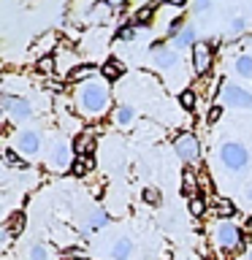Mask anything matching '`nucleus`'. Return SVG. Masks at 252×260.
I'll list each match as a JSON object with an SVG mask.
<instances>
[{
  "label": "nucleus",
  "mask_w": 252,
  "mask_h": 260,
  "mask_svg": "<svg viewBox=\"0 0 252 260\" xmlns=\"http://www.w3.org/2000/svg\"><path fill=\"white\" fill-rule=\"evenodd\" d=\"M193 38H195V32H193L190 27H184V30L174 38V46H176V49H184V46H190V44H193Z\"/></svg>",
  "instance_id": "nucleus-16"
},
{
  "label": "nucleus",
  "mask_w": 252,
  "mask_h": 260,
  "mask_svg": "<svg viewBox=\"0 0 252 260\" xmlns=\"http://www.w3.org/2000/svg\"><path fill=\"white\" fill-rule=\"evenodd\" d=\"M133 36H136L133 27H122V30H119V38H122V41H133Z\"/></svg>",
  "instance_id": "nucleus-30"
},
{
  "label": "nucleus",
  "mask_w": 252,
  "mask_h": 260,
  "mask_svg": "<svg viewBox=\"0 0 252 260\" xmlns=\"http://www.w3.org/2000/svg\"><path fill=\"white\" fill-rule=\"evenodd\" d=\"M152 14H154V8H152V6L138 8V14H136V24H146V19H152Z\"/></svg>",
  "instance_id": "nucleus-23"
},
{
  "label": "nucleus",
  "mask_w": 252,
  "mask_h": 260,
  "mask_svg": "<svg viewBox=\"0 0 252 260\" xmlns=\"http://www.w3.org/2000/svg\"><path fill=\"white\" fill-rule=\"evenodd\" d=\"M106 219H109V217H106L103 211H95L92 219H89V228H101V225H106Z\"/></svg>",
  "instance_id": "nucleus-27"
},
{
  "label": "nucleus",
  "mask_w": 252,
  "mask_h": 260,
  "mask_svg": "<svg viewBox=\"0 0 252 260\" xmlns=\"http://www.w3.org/2000/svg\"><path fill=\"white\" fill-rule=\"evenodd\" d=\"M92 149H95V138H92V133H79L76 141H73V152H76V154H89Z\"/></svg>",
  "instance_id": "nucleus-9"
},
{
  "label": "nucleus",
  "mask_w": 252,
  "mask_h": 260,
  "mask_svg": "<svg viewBox=\"0 0 252 260\" xmlns=\"http://www.w3.org/2000/svg\"><path fill=\"white\" fill-rule=\"evenodd\" d=\"M182 192L184 195H198V179H195L193 171H184L182 174Z\"/></svg>",
  "instance_id": "nucleus-12"
},
{
  "label": "nucleus",
  "mask_w": 252,
  "mask_h": 260,
  "mask_svg": "<svg viewBox=\"0 0 252 260\" xmlns=\"http://www.w3.org/2000/svg\"><path fill=\"white\" fill-rule=\"evenodd\" d=\"M122 71H125V68H122V62H119V60H106V62H103V68H101V73H103V76L109 79V81L119 79V76H122Z\"/></svg>",
  "instance_id": "nucleus-11"
},
{
  "label": "nucleus",
  "mask_w": 252,
  "mask_h": 260,
  "mask_svg": "<svg viewBox=\"0 0 252 260\" xmlns=\"http://www.w3.org/2000/svg\"><path fill=\"white\" fill-rule=\"evenodd\" d=\"M236 68H239L241 76H252V57H239V62H236Z\"/></svg>",
  "instance_id": "nucleus-22"
},
{
  "label": "nucleus",
  "mask_w": 252,
  "mask_h": 260,
  "mask_svg": "<svg viewBox=\"0 0 252 260\" xmlns=\"http://www.w3.org/2000/svg\"><path fill=\"white\" fill-rule=\"evenodd\" d=\"M203 211H206V203H203V198H198V195H190V214H193V217H201Z\"/></svg>",
  "instance_id": "nucleus-19"
},
{
  "label": "nucleus",
  "mask_w": 252,
  "mask_h": 260,
  "mask_svg": "<svg viewBox=\"0 0 252 260\" xmlns=\"http://www.w3.org/2000/svg\"><path fill=\"white\" fill-rule=\"evenodd\" d=\"M174 149L179 152V157L184 162H198L201 157V146H198V138L193 133H179L176 141H174Z\"/></svg>",
  "instance_id": "nucleus-2"
},
{
  "label": "nucleus",
  "mask_w": 252,
  "mask_h": 260,
  "mask_svg": "<svg viewBox=\"0 0 252 260\" xmlns=\"http://www.w3.org/2000/svg\"><path fill=\"white\" fill-rule=\"evenodd\" d=\"M6 160L11 162V166H19V168H24V160H19V157H16V154H14V149H6Z\"/></svg>",
  "instance_id": "nucleus-28"
},
{
  "label": "nucleus",
  "mask_w": 252,
  "mask_h": 260,
  "mask_svg": "<svg viewBox=\"0 0 252 260\" xmlns=\"http://www.w3.org/2000/svg\"><path fill=\"white\" fill-rule=\"evenodd\" d=\"M38 71L46 73V76H49V73H54V60H52V57H41V60H38Z\"/></svg>",
  "instance_id": "nucleus-24"
},
{
  "label": "nucleus",
  "mask_w": 252,
  "mask_h": 260,
  "mask_svg": "<svg viewBox=\"0 0 252 260\" xmlns=\"http://www.w3.org/2000/svg\"><path fill=\"white\" fill-rule=\"evenodd\" d=\"M223 162L231 171H239L247 166V149L241 144H225L223 146Z\"/></svg>",
  "instance_id": "nucleus-4"
},
{
  "label": "nucleus",
  "mask_w": 252,
  "mask_h": 260,
  "mask_svg": "<svg viewBox=\"0 0 252 260\" xmlns=\"http://www.w3.org/2000/svg\"><path fill=\"white\" fill-rule=\"evenodd\" d=\"M179 101H182V106H184V109H193V106H195V92H193V89H184Z\"/></svg>",
  "instance_id": "nucleus-26"
},
{
  "label": "nucleus",
  "mask_w": 252,
  "mask_h": 260,
  "mask_svg": "<svg viewBox=\"0 0 252 260\" xmlns=\"http://www.w3.org/2000/svg\"><path fill=\"white\" fill-rule=\"evenodd\" d=\"M225 98H228V103H233V106H244V109H252V95L247 92V89L236 87V84H225Z\"/></svg>",
  "instance_id": "nucleus-7"
},
{
  "label": "nucleus",
  "mask_w": 252,
  "mask_h": 260,
  "mask_svg": "<svg viewBox=\"0 0 252 260\" xmlns=\"http://www.w3.org/2000/svg\"><path fill=\"white\" fill-rule=\"evenodd\" d=\"M219 117H223V109H219V106H214V109L209 111V122H217Z\"/></svg>",
  "instance_id": "nucleus-32"
},
{
  "label": "nucleus",
  "mask_w": 252,
  "mask_h": 260,
  "mask_svg": "<svg viewBox=\"0 0 252 260\" xmlns=\"http://www.w3.org/2000/svg\"><path fill=\"white\" fill-rule=\"evenodd\" d=\"M206 6H209V0H198V3H195V8H198V11H203Z\"/></svg>",
  "instance_id": "nucleus-37"
},
{
  "label": "nucleus",
  "mask_w": 252,
  "mask_h": 260,
  "mask_svg": "<svg viewBox=\"0 0 252 260\" xmlns=\"http://www.w3.org/2000/svg\"><path fill=\"white\" fill-rule=\"evenodd\" d=\"M144 201L152 203V206H158V203H160V192L154 190V187H146V190H144Z\"/></svg>",
  "instance_id": "nucleus-25"
},
{
  "label": "nucleus",
  "mask_w": 252,
  "mask_h": 260,
  "mask_svg": "<svg viewBox=\"0 0 252 260\" xmlns=\"http://www.w3.org/2000/svg\"><path fill=\"white\" fill-rule=\"evenodd\" d=\"M106 106H109V89L103 84L92 81V84H84L79 89V111L84 117H101Z\"/></svg>",
  "instance_id": "nucleus-1"
},
{
  "label": "nucleus",
  "mask_w": 252,
  "mask_h": 260,
  "mask_svg": "<svg viewBox=\"0 0 252 260\" xmlns=\"http://www.w3.org/2000/svg\"><path fill=\"white\" fill-rule=\"evenodd\" d=\"M249 257H252V252H249Z\"/></svg>",
  "instance_id": "nucleus-39"
},
{
  "label": "nucleus",
  "mask_w": 252,
  "mask_h": 260,
  "mask_svg": "<svg viewBox=\"0 0 252 260\" xmlns=\"http://www.w3.org/2000/svg\"><path fill=\"white\" fill-rule=\"evenodd\" d=\"M217 244L228 252V255L239 252L241 249V233H239V228H233L231 222H223V225H219V231H217Z\"/></svg>",
  "instance_id": "nucleus-3"
},
{
  "label": "nucleus",
  "mask_w": 252,
  "mask_h": 260,
  "mask_svg": "<svg viewBox=\"0 0 252 260\" xmlns=\"http://www.w3.org/2000/svg\"><path fill=\"white\" fill-rule=\"evenodd\" d=\"M163 3H168V6H184L187 0H163Z\"/></svg>",
  "instance_id": "nucleus-36"
},
{
  "label": "nucleus",
  "mask_w": 252,
  "mask_h": 260,
  "mask_svg": "<svg viewBox=\"0 0 252 260\" xmlns=\"http://www.w3.org/2000/svg\"><path fill=\"white\" fill-rule=\"evenodd\" d=\"M214 211H217V217H233V211H236V206L228 198H219L217 201V206H214Z\"/></svg>",
  "instance_id": "nucleus-18"
},
{
  "label": "nucleus",
  "mask_w": 252,
  "mask_h": 260,
  "mask_svg": "<svg viewBox=\"0 0 252 260\" xmlns=\"http://www.w3.org/2000/svg\"><path fill=\"white\" fill-rule=\"evenodd\" d=\"M231 27H233V32H241V30H244V19H233Z\"/></svg>",
  "instance_id": "nucleus-35"
},
{
  "label": "nucleus",
  "mask_w": 252,
  "mask_h": 260,
  "mask_svg": "<svg viewBox=\"0 0 252 260\" xmlns=\"http://www.w3.org/2000/svg\"><path fill=\"white\" fill-rule=\"evenodd\" d=\"M30 257H33V260H46V249H44V247H33Z\"/></svg>",
  "instance_id": "nucleus-29"
},
{
  "label": "nucleus",
  "mask_w": 252,
  "mask_h": 260,
  "mask_svg": "<svg viewBox=\"0 0 252 260\" xmlns=\"http://www.w3.org/2000/svg\"><path fill=\"white\" fill-rule=\"evenodd\" d=\"M3 106H6V111L11 114V117H16V119H27V117H30V103L22 101V98L6 95V98H3Z\"/></svg>",
  "instance_id": "nucleus-6"
},
{
  "label": "nucleus",
  "mask_w": 252,
  "mask_h": 260,
  "mask_svg": "<svg viewBox=\"0 0 252 260\" xmlns=\"http://www.w3.org/2000/svg\"><path fill=\"white\" fill-rule=\"evenodd\" d=\"M38 136L33 133V130H27V133H22V138H19V146H22V152L24 154H36L38 152Z\"/></svg>",
  "instance_id": "nucleus-10"
},
{
  "label": "nucleus",
  "mask_w": 252,
  "mask_h": 260,
  "mask_svg": "<svg viewBox=\"0 0 252 260\" xmlns=\"http://www.w3.org/2000/svg\"><path fill=\"white\" fill-rule=\"evenodd\" d=\"M52 46V36H46V41H41V44L36 46V52H44V49H49Z\"/></svg>",
  "instance_id": "nucleus-34"
},
{
  "label": "nucleus",
  "mask_w": 252,
  "mask_h": 260,
  "mask_svg": "<svg viewBox=\"0 0 252 260\" xmlns=\"http://www.w3.org/2000/svg\"><path fill=\"white\" fill-rule=\"evenodd\" d=\"M68 160H71V149L65 144H57L54 146V162L57 166H68Z\"/></svg>",
  "instance_id": "nucleus-17"
},
{
  "label": "nucleus",
  "mask_w": 252,
  "mask_h": 260,
  "mask_svg": "<svg viewBox=\"0 0 252 260\" xmlns=\"http://www.w3.org/2000/svg\"><path fill=\"white\" fill-rule=\"evenodd\" d=\"M111 255H114V257H128V255H130V239H119L117 247L111 249Z\"/></svg>",
  "instance_id": "nucleus-20"
},
{
  "label": "nucleus",
  "mask_w": 252,
  "mask_h": 260,
  "mask_svg": "<svg viewBox=\"0 0 252 260\" xmlns=\"http://www.w3.org/2000/svg\"><path fill=\"white\" fill-rule=\"evenodd\" d=\"M247 195H249V201H252V187H249V190H247Z\"/></svg>",
  "instance_id": "nucleus-38"
},
{
  "label": "nucleus",
  "mask_w": 252,
  "mask_h": 260,
  "mask_svg": "<svg viewBox=\"0 0 252 260\" xmlns=\"http://www.w3.org/2000/svg\"><path fill=\"white\" fill-rule=\"evenodd\" d=\"M133 117H136V111L130 109V106H119V111H117L119 125H128V122H133Z\"/></svg>",
  "instance_id": "nucleus-21"
},
{
  "label": "nucleus",
  "mask_w": 252,
  "mask_h": 260,
  "mask_svg": "<svg viewBox=\"0 0 252 260\" xmlns=\"http://www.w3.org/2000/svg\"><path fill=\"white\" fill-rule=\"evenodd\" d=\"M92 166H95L92 154H76V162L71 166V171H73V176H84L92 171Z\"/></svg>",
  "instance_id": "nucleus-8"
},
{
  "label": "nucleus",
  "mask_w": 252,
  "mask_h": 260,
  "mask_svg": "<svg viewBox=\"0 0 252 260\" xmlns=\"http://www.w3.org/2000/svg\"><path fill=\"white\" fill-rule=\"evenodd\" d=\"M92 65H76V68H71L68 71V79L71 81H81V79H87V76H92Z\"/></svg>",
  "instance_id": "nucleus-14"
},
{
  "label": "nucleus",
  "mask_w": 252,
  "mask_h": 260,
  "mask_svg": "<svg viewBox=\"0 0 252 260\" xmlns=\"http://www.w3.org/2000/svg\"><path fill=\"white\" fill-rule=\"evenodd\" d=\"M211 60H214V54H211V46L209 44H195L193 49V65H195V73H206L211 68Z\"/></svg>",
  "instance_id": "nucleus-5"
},
{
  "label": "nucleus",
  "mask_w": 252,
  "mask_h": 260,
  "mask_svg": "<svg viewBox=\"0 0 252 260\" xmlns=\"http://www.w3.org/2000/svg\"><path fill=\"white\" fill-rule=\"evenodd\" d=\"M22 228H24V214H22V211H16V214L8 219V225L3 228V236H14V233H19Z\"/></svg>",
  "instance_id": "nucleus-13"
},
{
  "label": "nucleus",
  "mask_w": 252,
  "mask_h": 260,
  "mask_svg": "<svg viewBox=\"0 0 252 260\" xmlns=\"http://www.w3.org/2000/svg\"><path fill=\"white\" fill-rule=\"evenodd\" d=\"M182 22H184V19H174V22H171V27H168L171 36H174V32H182Z\"/></svg>",
  "instance_id": "nucleus-31"
},
{
  "label": "nucleus",
  "mask_w": 252,
  "mask_h": 260,
  "mask_svg": "<svg viewBox=\"0 0 252 260\" xmlns=\"http://www.w3.org/2000/svg\"><path fill=\"white\" fill-rule=\"evenodd\" d=\"M154 62H158L160 68H174V65H179V60H176V54H174V52H158Z\"/></svg>",
  "instance_id": "nucleus-15"
},
{
  "label": "nucleus",
  "mask_w": 252,
  "mask_h": 260,
  "mask_svg": "<svg viewBox=\"0 0 252 260\" xmlns=\"http://www.w3.org/2000/svg\"><path fill=\"white\" fill-rule=\"evenodd\" d=\"M106 6L114 8V11H119V8H125V0H106Z\"/></svg>",
  "instance_id": "nucleus-33"
}]
</instances>
